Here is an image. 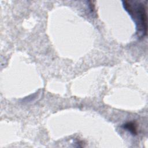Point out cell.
<instances>
[{
  "mask_svg": "<svg viewBox=\"0 0 148 148\" xmlns=\"http://www.w3.org/2000/svg\"><path fill=\"white\" fill-rule=\"evenodd\" d=\"M123 128L126 130L130 132L133 135H136L137 134V127L135 123L133 122H128L123 125Z\"/></svg>",
  "mask_w": 148,
  "mask_h": 148,
  "instance_id": "2",
  "label": "cell"
},
{
  "mask_svg": "<svg viewBox=\"0 0 148 148\" xmlns=\"http://www.w3.org/2000/svg\"><path fill=\"white\" fill-rule=\"evenodd\" d=\"M125 10L129 13L136 25L138 37L142 38L147 35V1H123Z\"/></svg>",
  "mask_w": 148,
  "mask_h": 148,
  "instance_id": "1",
  "label": "cell"
}]
</instances>
